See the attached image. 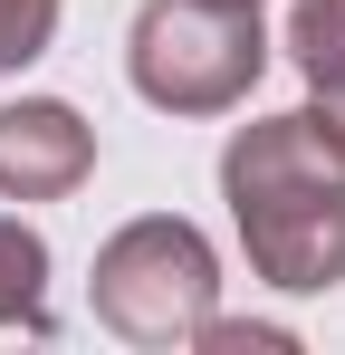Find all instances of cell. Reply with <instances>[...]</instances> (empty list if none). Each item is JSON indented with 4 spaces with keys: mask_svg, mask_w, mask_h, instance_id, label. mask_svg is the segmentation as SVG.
Segmentation results:
<instances>
[{
    "mask_svg": "<svg viewBox=\"0 0 345 355\" xmlns=\"http://www.w3.org/2000/svg\"><path fill=\"white\" fill-rule=\"evenodd\" d=\"M221 202L249 269L288 297H317L345 279V154L326 144L317 106L249 116L221 144Z\"/></svg>",
    "mask_w": 345,
    "mask_h": 355,
    "instance_id": "6da1fadb",
    "label": "cell"
},
{
    "mask_svg": "<svg viewBox=\"0 0 345 355\" xmlns=\"http://www.w3.org/2000/svg\"><path fill=\"white\" fill-rule=\"evenodd\" d=\"M87 173H96V125L67 96L0 106V202H67Z\"/></svg>",
    "mask_w": 345,
    "mask_h": 355,
    "instance_id": "277c9868",
    "label": "cell"
},
{
    "mask_svg": "<svg viewBox=\"0 0 345 355\" xmlns=\"http://www.w3.org/2000/svg\"><path fill=\"white\" fill-rule=\"evenodd\" d=\"M259 67H269V29H259V10H230V0H144L134 39H125L134 96L163 106V116H230V106H249Z\"/></svg>",
    "mask_w": 345,
    "mask_h": 355,
    "instance_id": "3957f363",
    "label": "cell"
},
{
    "mask_svg": "<svg viewBox=\"0 0 345 355\" xmlns=\"http://www.w3.org/2000/svg\"><path fill=\"white\" fill-rule=\"evenodd\" d=\"M57 10H67V0H0V77H19V67L48 58Z\"/></svg>",
    "mask_w": 345,
    "mask_h": 355,
    "instance_id": "52a82bcc",
    "label": "cell"
},
{
    "mask_svg": "<svg viewBox=\"0 0 345 355\" xmlns=\"http://www.w3.org/2000/svg\"><path fill=\"white\" fill-rule=\"evenodd\" d=\"M0 327L48 336V240L19 211H0Z\"/></svg>",
    "mask_w": 345,
    "mask_h": 355,
    "instance_id": "5b68a950",
    "label": "cell"
},
{
    "mask_svg": "<svg viewBox=\"0 0 345 355\" xmlns=\"http://www.w3.org/2000/svg\"><path fill=\"white\" fill-rule=\"evenodd\" d=\"M317 125H326V144L345 154V96H317Z\"/></svg>",
    "mask_w": 345,
    "mask_h": 355,
    "instance_id": "ba28073f",
    "label": "cell"
},
{
    "mask_svg": "<svg viewBox=\"0 0 345 355\" xmlns=\"http://www.w3.org/2000/svg\"><path fill=\"white\" fill-rule=\"evenodd\" d=\"M96 327L125 336V346L144 355H172L202 336V317L221 307V250L192 231V221H172V211H144V221H125V231L96 250Z\"/></svg>",
    "mask_w": 345,
    "mask_h": 355,
    "instance_id": "7a4b0ae2",
    "label": "cell"
},
{
    "mask_svg": "<svg viewBox=\"0 0 345 355\" xmlns=\"http://www.w3.org/2000/svg\"><path fill=\"white\" fill-rule=\"evenodd\" d=\"M288 58L307 96H345V0H288Z\"/></svg>",
    "mask_w": 345,
    "mask_h": 355,
    "instance_id": "8992f818",
    "label": "cell"
},
{
    "mask_svg": "<svg viewBox=\"0 0 345 355\" xmlns=\"http://www.w3.org/2000/svg\"><path fill=\"white\" fill-rule=\"evenodd\" d=\"M230 10H259V0H230Z\"/></svg>",
    "mask_w": 345,
    "mask_h": 355,
    "instance_id": "9c48e42d",
    "label": "cell"
}]
</instances>
